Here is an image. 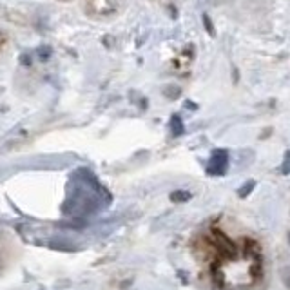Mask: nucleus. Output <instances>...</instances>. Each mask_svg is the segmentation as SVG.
I'll list each match as a JSON object with an SVG mask.
<instances>
[{
	"label": "nucleus",
	"instance_id": "f257e3e1",
	"mask_svg": "<svg viewBox=\"0 0 290 290\" xmlns=\"http://www.w3.org/2000/svg\"><path fill=\"white\" fill-rule=\"evenodd\" d=\"M201 261L219 290H249L263 276V254L251 238H230L212 227L200 240Z\"/></svg>",
	"mask_w": 290,
	"mask_h": 290
},
{
	"label": "nucleus",
	"instance_id": "f03ea898",
	"mask_svg": "<svg viewBox=\"0 0 290 290\" xmlns=\"http://www.w3.org/2000/svg\"><path fill=\"white\" fill-rule=\"evenodd\" d=\"M171 129H173L174 136H178V134L183 133V123H181V118L174 114V116L171 118Z\"/></svg>",
	"mask_w": 290,
	"mask_h": 290
},
{
	"label": "nucleus",
	"instance_id": "7ed1b4c3",
	"mask_svg": "<svg viewBox=\"0 0 290 290\" xmlns=\"http://www.w3.org/2000/svg\"><path fill=\"white\" fill-rule=\"evenodd\" d=\"M203 26H205V29H207V31H209V35H211V36H214V35H216V31H214V28H212L211 18L207 17V15H203Z\"/></svg>",
	"mask_w": 290,
	"mask_h": 290
},
{
	"label": "nucleus",
	"instance_id": "20e7f679",
	"mask_svg": "<svg viewBox=\"0 0 290 290\" xmlns=\"http://www.w3.org/2000/svg\"><path fill=\"white\" fill-rule=\"evenodd\" d=\"M38 56L40 58H44V60H47L51 56V47H40L38 49Z\"/></svg>",
	"mask_w": 290,
	"mask_h": 290
},
{
	"label": "nucleus",
	"instance_id": "39448f33",
	"mask_svg": "<svg viewBox=\"0 0 290 290\" xmlns=\"http://www.w3.org/2000/svg\"><path fill=\"white\" fill-rule=\"evenodd\" d=\"M22 62H24V64H31V58H28V56H22Z\"/></svg>",
	"mask_w": 290,
	"mask_h": 290
}]
</instances>
